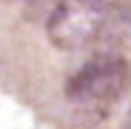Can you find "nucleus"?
<instances>
[{
    "label": "nucleus",
    "mask_w": 131,
    "mask_h": 129,
    "mask_svg": "<svg viewBox=\"0 0 131 129\" xmlns=\"http://www.w3.org/2000/svg\"><path fill=\"white\" fill-rule=\"evenodd\" d=\"M128 79V62L120 53H98L89 62H84L81 70H75L64 87L67 109L75 126L89 129L103 121L117 98L126 93Z\"/></svg>",
    "instance_id": "obj_1"
},
{
    "label": "nucleus",
    "mask_w": 131,
    "mask_h": 129,
    "mask_svg": "<svg viewBox=\"0 0 131 129\" xmlns=\"http://www.w3.org/2000/svg\"><path fill=\"white\" fill-rule=\"evenodd\" d=\"M114 0H64L48 17V39L59 51H81L98 45Z\"/></svg>",
    "instance_id": "obj_2"
},
{
    "label": "nucleus",
    "mask_w": 131,
    "mask_h": 129,
    "mask_svg": "<svg viewBox=\"0 0 131 129\" xmlns=\"http://www.w3.org/2000/svg\"><path fill=\"white\" fill-rule=\"evenodd\" d=\"M98 42L109 48L106 53H114L120 48H131V6L128 3H123V0L112 3L109 20H106L103 34H101Z\"/></svg>",
    "instance_id": "obj_3"
},
{
    "label": "nucleus",
    "mask_w": 131,
    "mask_h": 129,
    "mask_svg": "<svg viewBox=\"0 0 131 129\" xmlns=\"http://www.w3.org/2000/svg\"><path fill=\"white\" fill-rule=\"evenodd\" d=\"M64 0H25V17L28 20H45L61 6Z\"/></svg>",
    "instance_id": "obj_4"
},
{
    "label": "nucleus",
    "mask_w": 131,
    "mask_h": 129,
    "mask_svg": "<svg viewBox=\"0 0 131 129\" xmlns=\"http://www.w3.org/2000/svg\"><path fill=\"white\" fill-rule=\"evenodd\" d=\"M120 129H131V109H128V115L123 118V124H120Z\"/></svg>",
    "instance_id": "obj_5"
},
{
    "label": "nucleus",
    "mask_w": 131,
    "mask_h": 129,
    "mask_svg": "<svg viewBox=\"0 0 131 129\" xmlns=\"http://www.w3.org/2000/svg\"><path fill=\"white\" fill-rule=\"evenodd\" d=\"M0 3H8V0H0Z\"/></svg>",
    "instance_id": "obj_6"
}]
</instances>
